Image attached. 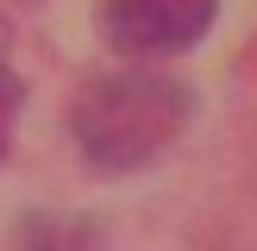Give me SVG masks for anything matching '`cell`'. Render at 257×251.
Returning <instances> with one entry per match:
<instances>
[{
    "label": "cell",
    "instance_id": "3",
    "mask_svg": "<svg viewBox=\"0 0 257 251\" xmlns=\"http://www.w3.org/2000/svg\"><path fill=\"white\" fill-rule=\"evenodd\" d=\"M19 107H25V82L13 75V63H7V25H0V163H7V151H13Z\"/></svg>",
    "mask_w": 257,
    "mask_h": 251
},
{
    "label": "cell",
    "instance_id": "1",
    "mask_svg": "<svg viewBox=\"0 0 257 251\" xmlns=\"http://www.w3.org/2000/svg\"><path fill=\"white\" fill-rule=\"evenodd\" d=\"M188 113H195V94L188 82L163 69H145L132 57V69H113V75H94V82L75 94L69 107V132L82 145V157L107 176H125V170H145L157 163L163 151L182 138Z\"/></svg>",
    "mask_w": 257,
    "mask_h": 251
},
{
    "label": "cell",
    "instance_id": "2",
    "mask_svg": "<svg viewBox=\"0 0 257 251\" xmlns=\"http://www.w3.org/2000/svg\"><path fill=\"white\" fill-rule=\"evenodd\" d=\"M220 0H100V38L119 57H176L213 25Z\"/></svg>",
    "mask_w": 257,
    "mask_h": 251
}]
</instances>
